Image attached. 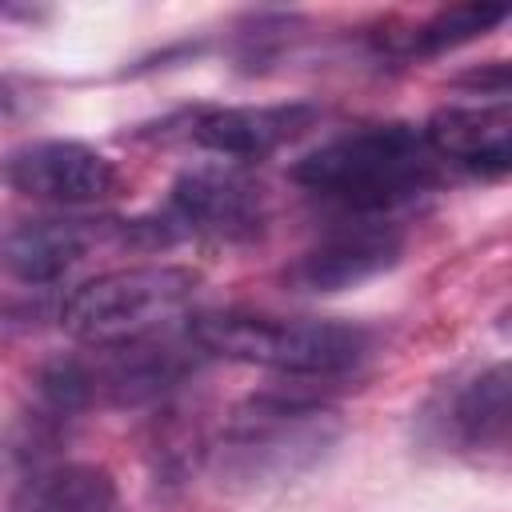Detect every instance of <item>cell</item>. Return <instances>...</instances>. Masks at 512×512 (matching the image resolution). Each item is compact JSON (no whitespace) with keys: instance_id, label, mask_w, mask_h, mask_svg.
I'll return each instance as SVG.
<instances>
[{"instance_id":"5","label":"cell","mask_w":512,"mask_h":512,"mask_svg":"<svg viewBox=\"0 0 512 512\" xmlns=\"http://www.w3.org/2000/svg\"><path fill=\"white\" fill-rule=\"evenodd\" d=\"M264 228V188L244 164L208 160L184 168L168 188V216L160 236H216V240H252Z\"/></svg>"},{"instance_id":"13","label":"cell","mask_w":512,"mask_h":512,"mask_svg":"<svg viewBox=\"0 0 512 512\" xmlns=\"http://www.w3.org/2000/svg\"><path fill=\"white\" fill-rule=\"evenodd\" d=\"M504 20H508L504 4H448V8L432 12L424 24H416V32L408 36L404 48L416 56H436V52H448V48L488 36Z\"/></svg>"},{"instance_id":"8","label":"cell","mask_w":512,"mask_h":512,"mask_svg":"<svg viewBox=\"0 0 512 512\" xmlns=\"http://www.w3.org/2000/svg\"><path fill=\"white\" fill-rule=\"evenodd\" d=\"M400 252H404V240L392 228H344L304 248L292 264H284L280 280L288 292L332 296L396 268Z\"/></svg>"},{"instance_id":"4","label":"cell","mask_w":512,"mask_h":512,"mask_svg":"<svg viewBox=\"0 0 512 512\" xmlns=\"http://www.w3.org/2000/svg\"><path fill=\"white\" fill-rule=\"evenodd\" d=\"M200 288V272L184 264H132L84 280L60 308V328L72 340L112 348L144 340L176 316Z\"/></svg>"},{"instance_id":"6","label":"cell","mask_w":512,"mask_h":512,"mask_svg":"<svg viewBox=\"0 0 512 512\" xmlns=\"http://www.w3.org/2000/svg\"><path fill=\"white\" fill-rule=\"evenodd\" d=\"M0 180L44 204H64V208H84L100 204L120 192V172L116 164L96 152L84 140H36L0 160Z\"/></svg>"},{"instance_id":"12","label":"cell","mask_w":512,"mask_h":512,"mask_svg":"<svg viewBox=\"0 0 512 512\" xmlns=\"http://www.w3.org/2000/svg\"><path fill=\"white\" fill-rule=\"evenodd\" d=\"M12 512H116V484L96 464H60L32 476Z\"/></svg>"},{"instance_id":"1","label":"cell","mask_w":512,"mask_h":512,"mask_svg":"<svg viewBox=\"0 0 512 512\" xmlns=\"http://www.w3.org/2000/svg\"><path fill=\"white\" fill-rule=\"evenodd\" d=\"M288 176L304 192L352 212H380L424 192L436 180V156L416 124L384 120L324 140L304 152Z\"/></svg>"},{"instance_id":"7","label":"cell","mask_w":512,"mask_h":512,"mask_svg":"<svg viewBox=\"0 0 512 512\" xmlns=\"http://www.w3.org/2000/svg\"><path fill=\"white\" fill-rule=\"evenodd\" d=\"M320 120L316 104L288 100V104H224L200 108L188 116V140L228 164H248L280 152L284 144L300 140Z\"/></svg>"},{"instance_id":"3","label":"cell","mask_w":512,"mask_h":512,"mask_svg":"<svg viewBox=\"0 0 512 512\" xmlns=\"http://www.w3.org/2000/svg\"><path fill=\"white\" fill-rule=\"evenodd\" d=\"M340 432L344 424L332 408L288 396H252L224 420L212 464L220 484L228 488L284 484L320 464Z\"/></svg>"},{"instance_id":"9","label":"cell","mask_w":512,"mask_h":512,"mask_svg":"<svg viewBox=\"0 0 512 512\" xmlns=\"http://www.w3.org/2000/svg\"><path fill=\"white\" fill-rule=\"evenodd\" d=\"M432 156H444L480 176H504L512 168V112L508 100L492 104H448L420 128Z\"/></svg>"},{"instance_id":"11","label":"cell","mask_w":512,"mask_h":512,"mask_svg":"<svg viewBox=\"0 0 512 512\" xmlns=\"http://www.w3.org/2000/svg\"><path fill=\"white\" fill-rule=\"evenodd\" d=\"M508 412H512V372L504 360L472 376L452 400V436L464 448H504L508 444Z\"/></svg>"},{"instance_id":"2","label":"cell","mask_w":512,"mask_h":512,"mask_svg":"<svg viewBox=\"0 0 512 512\" xmlns=\"http://www.w3.org/2000/svg\"><path fill=\"white\" fill-rule=\"evenodd\" d=\"M204 356L272 368L284 376H340L372 352V332L352 320H288L260 312H208L188 324Z\"/></svg>"},{"instance_id":"10","label":"cell","mask_w":512,"mask_h":512,"mask_svg":"<svg viewBox=\"0 0 512 512\" xmlns=\"http://www.w3.org/2000/svg\"><path fill=\"white\" fill-rule=\"evenodd\" d=\"M84 220H28L0 240V268L20 284H52L92 248Z\"/></svg>"},{"instance_id":"14","label":"cell","mask_w":512,"mask_h":512,"mask_svg":"<svg viewBox=\"0 0 512 512\" xmlns=\"http://www.w3.org/2000/svg\"><path fill=\"white\" fill-rule=\"evenodd\" d=\"M16 112H20V92H16V84L8 76H0V128L12 124Z\"/></svg>"}]
</instances>
